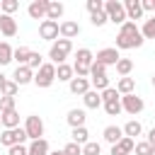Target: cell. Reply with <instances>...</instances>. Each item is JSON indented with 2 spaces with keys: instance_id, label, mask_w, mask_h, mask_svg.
I'll use <instances>...</instances> for the list:
<instances>
[{
  "instance_id": "6da1fadb",
  "label": "cell",
  "mask_w": 155,
  "mask_h": 155,
  "mask_svg": "<svg viewBox=\"0 0 155 155\" xmlns=\"http://www.w3.org/2000/svg\"><path fill=\"white\" fill-rule=\"evenodd\" d=\"M143 36H140V29H138V24L136 22H124L121 27H119V34H116V51L119 48H140L143 46Z\"/></svg>"
},
{
  "instance_id": "7a4b0ae2",
  "label": "cell",
  "mask_w": 155,
  "mask_h": 155,
  "mask_svg": "<svg viewBox=\"0 0 155 155\" xmlns=\"http://www.w3.org/2000/svg\"><path fill=\"white\" fill-rule=\"evenodd\" d=\"M92 61H94V53H92L90 48H78V53H75V63H73V73H75V78H87V75H90V65H92Z\"/></svg>"
},
{
  "instance_id": "3957f363",
  "label": "cell",
  "mask_w": 155,
  "mask_h": 155,
  "mask_svg": "<svg viewBox=\"0 0 155 155\" xmlns=\"http://www.w3.org/2000/svg\"><path fill=\"white\" fill-rule=\"evenodd\" d=\"M70 51H73V41H68V39H56V41L51 44V48H48V58H51L53 65H61V63H65V58H68Z\"/></svg>"
},
{
  "instance_id": "277c9868",
  "label": "cell",
  "mask_w": 155,
  "mask_h": 155,
  "mask_svg": "<svg viewBox=\"0 0 155 155\" xmlns=\"http://www.w3.org/2000/svg\"><path fill=\"white\" fill-rule=\"evenodd\" d=\"M53 82H56V65L53 63H44L34 73V85L36 87H51Z\"/></svg>"
},
{
  "instance_id": "5b68a950",
  "label": "cell",
  "mask_w": 155,
  "mask_h": 155,
  "mask_svg": "<svg viewBox=\"0 0 155 155\" xmlns=\"http://www.w3.org/2000/svg\"><path fill=\"white\" fill-rule=\"evenodd\" d=\"M104 12H107L109 22H114L119 27L126 22V10H124V2L121 0H107L104 2Z\"/></svg>"
},
{
  "instance_id": "8992f818",
  "label": "cell",
  "mask_w": 155,
  "mask_h": 155,
  "mask_svg": "<svg viewBox=\"0 0 155 155\" xmlns=\"http://www.w3.org/2000/svg\"><path fill=\"white\" fill-rule=\"evenodd\" d=\"M24 140H27V131L24 128H5L2 133H0V143L5 145V148H12V145H24Z\"/></svg>"
},
{
  "instance_id": "52a82bcc",
  "label": "cell",
  "mask_w": 155,
  "mask_h": 155,
  "mask_svg": "<svg viewBox=\"0 0 155 155\" xmlns=\"http://www.w3.org/2000/svg\"><path fill=\"white\" fill-rule=\"evenodd\" d=\"M24 131H27V138H31V140L44 138V119L39 114H29L24 121Z\"/></svg>"
},
{
  "instance_id": "ba28073f",
  "label": "cell",
  "mask_w": 155,
  "mask_h": 155,
  "mask_svg": "<svg viewBox=\"0 0 155 155\" xmlns=\"http://www.w3.org/2000/svg\"><path fill=\"white\" fill-rule=\"evenodd\" d=\"M121 109H124L126 114L136 116V114H140V111L145 109V102H143V97H138L136 92H133V94H124V97H121Z\"/></svg>"
},
{
  "instance_id": "9c48e42d",
  "label": "cell",
  "mask_w": 155,
  "mask_h": 155,
  "mask_svg": "<svg viewBox=\"0 0 155 155\" xmlns=\"http://www.w3.org/2000/svg\"><path fill=\"white\" fill-rule=\"evenodd\" d=\"M39 36L44 39V41H56L58 39V22H51V19H44L41 24H39Z\"/></svg>"
},
{
  "instance_id": "30bf717a",
  "label": "cell",
  "mask_w": 155,
  "mask_h": 155,
  "mask_svg": "<svg viewBox=\"0 0 155 155\" xmlns=\"http://www.w3.org/2000/svg\"><path fill=\"white\" fill-rule=\"evenodd\" d=\"M78 34H80V24H78L75 19H65V22L58 24V36H61V39H68V41H70V39H75Z\"/></svg>"
},
{
  "instance_id": "8fae6325",
  "label": "cell",
  "mask_w": 155,
  "mask_h": 155,
  "mask_svg": "<svg viewBox=\"0 0 155 155\" xmlns=\"http://www.w3.org/2000/svg\"><path fill=\"white\" fill-rule=\"evenodd\" d=\"M12 82H17V87L34 82V70H31V68H27V65H17V68H15V73H12Z\"/></svg>"
},
{
  "instance_id": "7c38bea8",
  "label": "cell",
  "mask_w": 155,
  "mask_h": 155,
  "mask_svg": "<svg viewBox=\"0 0 155 155\" xmlns=\"http://www.w3.org/2000/svg\"><path fill=\"white\" fill-rule=\"evenodd\" d=\"M46 10H48V0H31L29 2V7H27V12H29V17L31 19H46Z\"/></svg>"
},
{
  "instance_id": "4fadbf2b",
  "label": "cell",
  "mask_w": 155,
  "mask_h": 155,
  "mask_svg": "<svg viewBox=\"0 0 155 155\" xmlns=\"http://www.w3.org/2000/svg\"><path fill=\"white\" fill-rule=\"evenodd\" d=\"M119 58H121V53H119L116 48H102V51H97V56H94V61L102 63V65H116Z\"/></svg>"
},
{
  "instance_id": "5bb4252c",
  "label": "cell",
  "mask_w": 155,
  "mask_h": 155,
  "mask_svg": "<svg viewBox=\"0 0 155 155\" xmlns=\"http://www.w3.org/2000/svg\"><path fill=\"white\" fill-rule=\"evenodd\" d=\"M124 10H126V19H128V22H136V19L143 17L140 0H124Z\"/></svg>"
},
{
  "instance_id": "9a60e30c",
  "label": "cell",
  "mask_w": 155,
  "mask_h": 155,
  "mask_svg": "<svg viewBox=\"0 0 155 155\" xmlns=\"http://www.w3.org/2000/svg\"><path fill=\"white\" fill-rule=\"evenodd\" d=\"M102 138L109 143V145H116L121 138H124V131H121V126H116V124H111V126H107L104 131H102Z\"/></svg>"
},
{
  "instance_id": "2e32d148",
  "label": "cell",
  "mask_w": 155,
  "mask_h": 155,
  "mask_svg": "<svg viewBox=\"0 0 155 155\" xmlns=\"http://www.w3.org/2000/svg\"><path fill=\"white\" fill-rule=\"evenodd\" d=\"M133 148H136V140L124 136L116 145H111V155H131V153H133Z\"/></svg>"
},
{
  "instance_id": "e0dca14e",
  "label": "cell",
  "mask_w": 155,
  "mask_h": 155,
  "mask_svg": "<svg viewBox=\"0 0 155 155\" xmlns=\"http://www.w3.org/2000/svg\"><path fill=\"white\" fill-rule=\"evenodd\" d=\"M68 90H70L73 94H80V97H82V94H85L87 90H92V87H90V80H87V78H73V80L68 82Z\"/></svg>"
},
{
  "instance_id": "ac0fdd59",
  "label": "cell",
  "mask_w": 155,
  "mask_h": 155,
  "mask_svg": "<svg viewBox=\"0 0 155 155\" xmlns=\"http://www.w3.org/2000/svg\"><path fill=\"white\" fill-rule=\"evenodd\" d=\"M85 109H70L68 111V116H65V121H68V126L70 128H80V126H85Z\"/></svg>"
},
{
  "instance_id": "d6986e66",
  "label": "cell",
  "mask_w": 155,
  "mask_h": 155,
  "mask_svg": "<svg viewBox=\"0 0 155 155\" xmlns=\"http://www.w3.org/2000/svg\"><path fill=\"white\" fill-rule=\"evenodd\" d=\"M0 34L7 36V39L17 34V22H15L10 15H2V17H0Z\"/></svg>"
},
{
  "instance_id": "ffe728a7",
  "label": "cell",
  "mask_w": 155,
  "mask_h": 155,
  "mask_svg": "<svg viewBox=\"0 0 155 155\" xmlns=\"http://www.w3.org/2000/svg\"><path fill=\"white\" fill-rule=\"evenodd\" d=\"M82 104H85L87 109H99V107H102V94H99L97 90H87V92L82 94Z\"/></svg>"
},
{
  "instance_id": "44dd1931",
  "label": "cell",
  "mask_w": 155,
  "mask_h": 155,
  "mask_svg": "<svg viewBox=\"0 0 155 155\" xmlns=\"http://www.w3.org/2000/svg\"><path fill=\"white\" fill-rule=\"evenodd\" d=\"M63 12H65V7H63V2H58V0H48V10H46V19H51V22H56V19H61V17H63Z\"/></svg>"
},
{
  "instance_id": "7402d4cb",
  "label": "cell",
  "mask_w": 155,
  "mask_h": 155,
  "mask_svg": "<svg viewBox=\"0 0 155 155\" xmlns=\"http://www.w3.org/2000/svg\"><path fill=\"white\" fill-rule=\"evenodd\" d=\"M27 150H29V155H48V153H51V148H48V140H46V138L31 140Z\"/></svg>"
},
{
  "instance_id": "603a6c76",
  "label": "cell",
  "mask_w": 155,
  "mask_h": 155,
  "mask_svg": "<svg viewBox=\"0 0 155 155\" xmlns=\"http://www.w3.org/2000/svg\"><path fill=\"white\" fill-rule=\"evenodd\" d=\"M116 92H119L121 97H124V94H133V92H136V80H133V78H119Z\"/></svg>"
},
{
  "instance_id": "cb8c5ba5",
  "label": "cell",
  "mask_w": 155,
  "mask_h": 155,
  "mask_svg": "<svg viewBox=\"0 0 155 155\" xmlns=\"http://www.w3.org/2000/svg\"><path fill=\"white\" fill-rule=\"evenodd\" d=\"M121 131H124V136H126V138H133V140H136V136H140V133H143V126H140V121L131 119V121H126V124H124V128H121Z\"/></svg>"
},
{
  "instance_id": "d4e9b609",
  "label": "cell",
  "mask_w": 155,
  "mask_h": 155,
  "mask_svg": "<svg viewBox=\"0 0 155 155\" xmlns=\"http://www.w3.org/2000/svg\"><path fill=\"white\" fill-rule=\"evenodd\" d=\"M75 78V73H73V65H68V63H61V65H56V80H61V82H70Z\"/></svg>"
},
{
  "instance_id": "484cf974",
  "label": "cell",
  "mask_w": 155,
  "mask_h": 155,
  "mask_svg": "<svg viewBox=\"0 0 155 155\" xmlns=\"http://www.w3.org/2000/svg\"><path fill=\"white\" fill-rule=\"evenodd\" d=\"M0 116H2V126H5V128H17V126H19V114H17V109L0 111Z\"/></svg>"
},
{
  "instance_id": "4316f807",
  "label": "cell",
  "mask_w": 155,
  "mask_h": 155,
  "mask_svg": "<svg viewBox=\"0 0 155 155\" xmlns=\"http://www.w3.org/2000/svg\"><path fill=\"white\" fill-rule=\"evenodd\" d=\"M29 53H31V48H27V46H17V48H12V61H17V65H27Z\"/></svg>"
},
{
  "instance_id": "83f0119b",
  "label": "cell",
  "mask_w": 155,
  "mask_h": 155,
  "mask_svg": "<svg viewBox=\"0 0 155 155\" xmlns=\"http://www.w3.org/2000/svg\"><path fill=\"white\" fill-rule=\"evenodd\" d=\"M131 70H133V61H131V58H119V61H116V73H119L121 78H128Z\"/></svg>"
},
{
  "instance_id": "f1b7e54d",
  "label": "cell",
  "mask_w": 155,
  "mask_h": 155,
  "mask_svg": "<svg viewBox=\"0 0 155 155\" xmlns=\"http://www.w3.org/2000/svg\"><path fill=\"white\" fill-rule=\"evenodd\" d=\"M90 85H92V90H97V92H104L107 87H111L107 75H92V78H90Z\"/></svg>"
},
{
  "instance_id": "f546056e",
  "label": "cell",
  "mask_w": 155,
  "mask_h": 155,
  "mask_svg": "<svg viewBox=\"0 0 155 155\" xmlns=\"http://www.w3.org/2000/svg\"><path fill=\"white\" fill-rule=\"evenodd\" d=\"M19 10V0H0V15H10Z\"/></svg>"
},
{
  "instance_id": "4dcf8cb0",
  "label": "cell",
  "mask_w": 155,
  "mask_h": 155,
  "mask_svg": "<svg viewBox=\"0 0 155 155\" xmlns=\"http://www.w3.org/2000/svg\"><path fill=\"white\" fill-rule=\"evenodd\" d=\"M73 143H78V145H85L87 140H90V133H87V128L85 126H80V128H73Z\"/></svg>"
},
{
  "instance_id": "1f68e13d",
  "label": "cell",
  "mask_w": 155,
  "mask_h": 155,
  "mask_svg": "<svg viewBox=\"0 0 155 155\" xmlns=\"http://www.w3.org/2000/svg\"><path fill=\"white\" fill-rule=\"evenodd\" d=\"M12 63V46L7 41H0V65Z\"/></svg>"
},
{
  "instance_id": "d6a6232c",
  "label": "cell",
  "mask_w": 155,
  "mask_h": 155,
  "mask_svg": "<svg viewBox=\"0 0 155 155\" xmlns=\"http://www.w3.org/2000/svg\"><path fill=\"white\" fill-rule=\"evenodd\" d=\"M140 36H143V39H155V17H150V19L143 22V27H140Z\"/></svg>"
},
{
  "instance_id": "836d02e7",
  "label": "cell",
  "mask_w": 155,
  "mask_h": 155,
  "mask_svg": "<svg viewBox=\"0 0 155 155\" xmlns=\"http://www.w3.org/2000/svg\"><path fill=\"white\" fill-rule=\"evenodd\" d=\"M41 65H44V58H41V53L31 51V53H29V61H27V68H31V70L36 73V70H39Z\"/></svg>"
},
{
  "instance_id": "e575fe53",
  "label": "cell",
  "mask_w": 155,
  "mask_h": 155,
  "mask_svg": "<svg viewBox=\"0 0 155 155\" xmlns=\"http://www.w3.org/2000/svg\"><path fill=\"white\" fill-rule=\"evenodd\" d=\"M90 22H92V27H104V24L109 22V17H107V12L102 10V12H92V15H90Z\"/></svg>"
},
{
  "instance_id": "d590c367",
  "label": "cell",
  "mask_w": 155,
  "mask_h": 155,
  "mask_svg": "<svg viewBox=\"0 0 155 155\" xmlns=\"http://www.w3.org/2000/svg\"><path fill=\"white\" fill-rule=\"evenodd\" d=\"M102 94V104H107V102H116V99H121V94L116 92V87H107L104 92H99Z\"/></svg>"
},
{
  "instance_id": "8d00e7d4",
  "label": "cell",
  "mask_w": 155,
  "mask_h": 155,
  "mask_svg": "<svg viewBox=\"0 0 155 155\" xmlns=\"http://www.w3.org/2000/svg\"><path fill=\"white\" fill-rule=\"evenodd\" d=\"M104 107V111L109 114V116H119L124 109H121V99H116V102H107V104H102Z\"/></svg>"
},
{
  "instance_id": "74e56055",
  "label": "cell",
  "mask_w": 155,
  "mask_h": 155,
  "mask_svg": "<svg viewBox=\"0 0 155 155\" xmlns=\"http://www.w3.org/2000/svg\"><path fill=\"white\" fill-rule=\"evenodd\" d=\"M99 153H102V145L97 140H87L82 145V155H99Z\"/></svg>"
},
{
  "instance_id": "f35d334b",
  "label": "cell",
  "mask_w": 155,
  "mask_h": 155,
  "mask_svg": "<svg viewBox=\"0 0 155 155\" xmlns=\"http://www.w3.org/2000/svg\"><path fill=\"white\" fill-rule=\"evenodd\" d=\"M17 90H19V87H17V82L7 80V82L2 85V90H0V94H2V97H15V94H17Z\"/></svg>"
},
{
  "instance_id": "ab89813d",
  "label": "cell",
  "mask_w": 155,
  "mask_h": 155,
  "mask_svg": "<svg viewBox=\"0 0 155 155\" xmlns=\"http://www.w3.org/2000/svg\"><path fill=\"white\" fill-rule=\"evenodd\" d=\"M150 150H153V145H150L148 140H140V143H136V148H133L136 155H150Z\"/></svg>"
},
{
  "instance_id": "60d3db41",
  "label": "cell",
  "mask_w": 155,
  "mask_h": 155,
  "mask_svg": "<svg viewBox=\"0 0 155 155\" xmlns=\"http://www.w3.org/2000/svg\"><path fill=\"white\" fill-rule=\"evenodd\" d=\"M92 75H107V65L92 61V65H90V78H92Z\"/></svg>"
},
{
  "instance_id": "b9f144b4",
  "label": "cell",
  "mask_w": 155,
  "mask_h": 155,
  "mask_svg": "<svg viewBox=\"0 0 155 155\" xmlns=\"http://www.w3.org/2000/svg\"><path fill=\"white\" fill-rule=\"evenodd\" d=\"M63 153H65V155H82V145H78V143L70 140V143L63 148Z\"/></svg>"
},
{
  "instance_id": "7bdbcfd3",
  "label": "cell",
  "mask_w": 155,
  "mask_h": 155,
  "mask_svg": "<svg viewBox=\"0 0 155 155\" xmlns=\"http://www.w3.org/2000/svg\"><path fill=\"white\" fill-rule=\"evenodd\" d=\"M87 10H90V15L92 12H102L104 10V0H87Z\"/></svg>"
},
{
  "instance_id": "ee69618b",
  "label": "cell",
  "mask_w": 155,
  "mask_h": 155,
  "mask_svg": "<svg viewBox=\"0 0 155 155\" xmlns=\"http://www.w3.org/2000/svg\"><path fill=\"white\" fill-rule=\"evenodd\" d=\"M15 109V97H0V111Z\"/></svg>"
},
{
  "instance_id": "f6af8a7d",
  "label": "cell",
  "mask_w": 155,
  "mask_h": 155,
  "mask_svg": "<svg viewBox=\"0 0 155 155\" xmlns=\"http://www.w3.org/2000/svg\"><path fill=\"white\" fill-rule=\"evenodd\" d=\"M7 155H29V150H27V145H12V148H7Z\"/></svg>"
},
{
  "instance_id": "bcb514c9",
  "label": "cell",
  "mask_w": 155,
  "mask_h": 155,
  "mask_svg": "<svg viewBox=\"0 0 155 155\" xmlns=\"http://www.w3.org/2000/svg\"><path fill=\"white\" fill-rule=\"evenodd\" d=\"M143 12H155V0H140Z\"/></svg>"
},
{
  "instance_id": "7dc6e473",
  "label": "cell",
  "mask_w": 155,
  "mask_h": 155,
  "mask_svg": "<svg viewBox=\"0 0 155 155\" xmlns=\"http://www.w3.org/2000/svg\"><path fill=\"white\" fill-rule=\"evenodd\" d=\"M148 143L155 145V128H150V133H148Z\"/></svg>"
},
{
  "instance_id": "c3c4849f",
  "label": "cell",
  "mask_w": 155,
  "mask_h": 155,
  "mask_svg": "<svg viewBox=\"0 0 155 155\" xmlns=\"http://www.w3.org/2000/svg\"><path fill=\"white\" fill-rule=\"evenodd\" d=\"M5 82H7V75H5V73H0V90H2V85H5Z\"/></svg>"
},
{
  "instance_id": "681fc988",
  "label": "cell",
  "mask_w": 155,
  "mask_h": 155,
  "mask_svg": "<svg viewBox=\"0 0 155 155\" xmlns=\"http://www.w3.org/2000/svg\"><path fill=\"white\" fill-rule=\"evenodd\" d=\"M48 155H65V153H63V150H51Z\"/></svg>"
},
{
  "instance_id": "f907efd6",
  "label": "cell",
  "mask_w": 155,
  "mask_h": 155,
  "mask_svg": "<svg viewBox=\"0 0 155 155\" xmlns=\"http://www.w3.org/2000/svg\"><path fill=\"white\" fill-rule=\"evenodd\" d=\"M150 82H153V87H155V73H153V78H150Z\"/></svg>"
},
{
  "instance_id": "816d5d0a",
  "label": "cell",
  "mask_w": 155,
  "mask_h": 155,
  "mask_svg": "<svg viewBox=\"0 0 155 155\" xmlns=\"http://www.w3.org/2000/svg\"><path fill=\"white\" fill-rule=\"evenodd\" d=\"M150 155H155V145H153V150H150Z\"/></svg>"
},
{
  "instance_id": "f5cc1de1",
  "label": "cell",
  "mask_w": 155,
  "mask_h": 155,
  "mask_svg": "<svg viewBox=\"0 0 155 155\" xmlns=\"http://www.w3.org/2000/svg\"><path fill=\"white\" fill-rule=\"evenodd\" d=\"M0 126H2V116H0Z\"/></svg>"
},
{
  "instance_id": "db71d44e",
  "label": "cell",
  "mask_w": 155,
  "mask_h": 155,
  "mask_svg": "<svg viewBox=\"0 0 155 155\" xmlns=\"http://www.w3.org/2000/svg\"><path fill=\"white\" fill-rule=\"evenodd\" d=\"M153 17H155V12H153Z\"/></svg>"
},
{
  "instance_id": "11a10c76",
  "label": "cell",
  "mask_w": 155,
  "mask_h": 155,
  "mask_svg": "<svg viewBox=\"0 0 155 155\" xmlns=\"http://www.w3.org/2000/svg\"><path fill=\"white\" fill-rule=\"evenodd\" d=\"M0 17H2V15H0Z\"/></svg>"
}]
</instances>
